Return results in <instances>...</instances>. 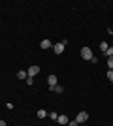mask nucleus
<instances>
[{"instance_id": "9", "label": "nucleus", "mask_w": 113, "mask_h": 126, "mask_svg": "<svg viewBox=\"0 0 113 126\" xmlns=\"http://www.w3.org/2000/svg\"><path fill=\"white\" fill-rule=\"evenodd\" d=\"M27 77H28L27 72H23V70H21V72H17V79H27Z\"/></svg>"}, {"instance_id": "13", "label": "nucleus", "mask_w": 113, "mask_h": 126, "mask_svg": "<svg viewBox=\"0 0 113 126\" xmlns=\"http://www.w3.org/2000/svg\"><path fill=\"white\" fill-rule=\"evenodd\" d=\"M104 57H106V58H108V57H113V47H109L108 51L104 53Z\"/></svg>"}, {"instance_id": "11", "label": "nucleus", "mask_w": 113, "mask_h": 126, "mask_svg": "<svg viewBox=\"0 0 113 126\" xmlns=\"http://www.w3.org/2000/svg\"><path fill=\"white\" fill-rule=\"evenodd\" d=\"M100 49H102V53H106V51L109 49V45H108L106 42H100Z\"/></svg>"}, {"instance_id": "18", "label": "nucleus", "mask_w": 113, "mask_h": 126, "mask_svg": "<svg viewBox=\"0 0 113 126\" xmlns=\"http://www.w3.org/2000/svg\"><path fill=\"white\" fill-rule=\"evenodd\" d=\"M0 126H6V121H2V119H0Z\"/></svg>"}, {"instance_id": "10", "label": "nucleus", "mask_w": 113, "mask_h": 126, "mask_svg": "<svg viewBox=\"0 0 113 126\" xmlns=\"http://www.w3.org/2000/svg\"><path fill=\"white\" fill-rule=\"evenodd\" d=\"M45 117H47V111H45V109H40V111H38V119H45Z\"/></svg>"}, {"instance_id": "15", "label": "nucleus", "mask_w": 113, "mask_h": 126, "mask_svg": "<svg viewBox=\"0 0 113 126\" xmlns=\"http://www.w3.org/2000/svg\"><path fill=\"white\" fill-rule=\"evenodd\" d=\"M108 79L109 83H113V70H108Z\"/></svg>"}, {"instance_id": "14", "label": "nucleus", "mask_w": 113, "mask_h": 126, "mask_svg": "<svg viewBox=\"0 0 113 126\" xmlns=\"http://www.w3.org/2000/svg\"><path fill=\"white\" fill-rule=\"evenodd\" d=\"M108 68L113 70V57H108Z\"/></svg>"}, {"instance_id": "1", "label": "nucleus", "mask_w": 113, "mask_h": 126, "mask_svg": "<svg viewBox=\"0 0 113 126\" xmlns=\"http://www.w3.org/2000/svg\"><path fill=\"white\" fill-rule=\"evenodd\" d=\"M92 57H94V55H92L91 47H83V49H81V58H83V60H89V62H91Z\"/></svg>"}, {"instance_id": "16", "label": "nucleus", "mask_w": 113, "mask_h": 126, "mask_svg": "<svg viewBox=\"0 0 113 126\" xmlns=\"http://www.w3.org/2000/svg\"><path fill=\"white\" fill-rule=\"evenodd\" d=\"M68 126H79V122H77V121H70V122H68Z\"/></svg>"}, {"instance_id": "2", "label": "nucleus", "mask_w": 113, "mask_h": 126, "mask_svg": "<svg viewBox=\"0 0 113 126\" xmlns=\"http://www.w3.org/2000/svg\"><path fill=\"white\" fill-rule=\"evenodd\" d=\"M75 121L79 122V124H81V122H87V121H89V113H87V111H79L77 117H75Z\"/></svg>"}, {"instance_id": "3", "label": "nucleus", "mask_w": 113, "mask_h": 126, "mask_svg": "<svg viewBox=\"0 0 113 126\" xmlns=\"http://www.w3.org/2000/svg\"><path fill=\"white\" fill-rule=\"evenodd\" d=\"M64 47H66L64 43L59 42V43H55V45H53V51L57 53V55H62V53H64Z\"/></svg>"}, {"instance_id": "4", "label": "nucleus", "mask_w": 113, "mask_h": 126, "mask_svg": "<svg viewBox=\"0 0 113 126\" xmlns=\"http://www.w3.org/2000/svg\"><path fill=\"white\" fill-rule=\"evenodd\" d=\"M27 74H28V77H34V75H38V74H40V66H28Z\"/></svg>"}, {"instance_id": "6", "label": "nucleus", "mask_w": 113, "mask_h": 126, "mask_svg": "<svg viewBox=\"0 0 113 126\" xmlns=\"http://www.w3.org/2000/svg\"><path fill=\"white\" fill-rule=\"evenodd\" d=\"M40 47L42 49H51L53 43H51V40H42V42H40Z\"/></svg>"}, {"instance_id": "12", "label": "nucleus", "mask_w": 113, "mask_h": 126, "mask_svg": "<svg viewBox=\"0 0 113 126\" xmlns=\"http://www.w3.org/2000/svg\"><path fill=\"white\" fill-rule=\"evenodd\" d=\"M47 117H49V119H51V121H57V119H59V115H57L55 111H51V113H47Z\"/></svg>"}, {"instance_id": "7", "label": "nucleus", "mask_w": 113, "mask_h": 126, "mask_svg": "<svg viewBox=\"0 0 113 126\" xmlns=\"http://www.w3.org/2000/svg\"><path fill=\"white\" fill-rule=\"evenodd\" d=\"M47 83H49V87H55V85H59V83H57V75H49V77H47Z\"/></svg>"}, {"instance_id": "5", "label": "nucleus", "mask_w": 113, "mask_h": 126, "mask_svg": "<svg viewBox=\"0 0 113 126\" xmlns=\"http://www.w3.org/2000/svg\"><path fill=\"white\" fill-rule=\"evenodd\" d=\"M49 90H51V92H57V94H62V92H64V87H62V85H55V87H49Z\"/></svg>"}, {"instance_id": "17", "label": "nucleus", "mask_w": 113, "mask_h": 126, "mask_svg": "<svg viewBox=\"0 0 113 126\" xmlns=\"http://www.w3.org/2000/svg\"><path fill=\"white\" fill-rule=\"evenodd\" d=\"M34 83V77H27V85H32Z\"/></svg>"}, {"instance_id": "8", "label": "nucleus", "mask_w": 113, "mask_h": 126, "mask_svg": "<svg viewBox=\"0 0 113 126\" xmlns=\"http://www.w3.org/2000/svg\"><path fill=\"white\" fill-rule=\"evenodd\" d=\"M57 122H59V124H68V122H70V121H68V117H66V115H59V119H57Z\"/></svg>"}]
</instances>
